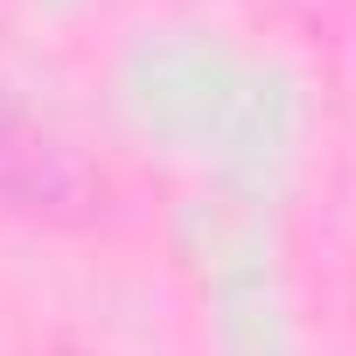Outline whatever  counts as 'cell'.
Returning <instances> with one entry per match:
<instances>
[{
	"label": "cell",
	"mask_w": 356,
	"mask_h": 356,
	"mask_svg": "<svg viewBox=\"0 0 356 356\" xmlns=\"http://www.w3.org/2000/svg\"><path fill=\"white\" fill-rule=\"evenodd\" d=\"M98 182L70 140H56L22 98L0 91V203L15 210H91Z\"/></svg>",
	"instance_id": "obj_1"
}]
</instances>
